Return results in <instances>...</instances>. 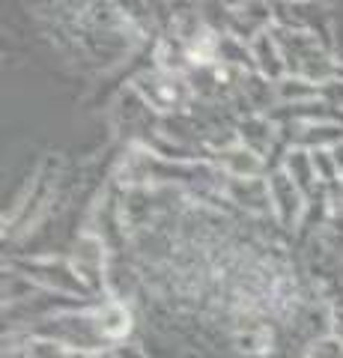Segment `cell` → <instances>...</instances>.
<instances>
[{
  "mask_svg": "<svg viewBox=\"0 0 343 358\" xmlns=\"http://www.w3.org/2000/svg\"><path fill=\"white\" fill-rule=\"evenodd\" d=\"M272 33H275L278 48L284 54L286 75L305 78V81H311L316 87H326V84L340 81L343 78V66L335 63L331 51L314 36V33H307V30H284V27H272Z\"/></svg>",
  "mask_w": 343,
  "mask_h": 358,
  "instance_id": "cell-1",
  "label": "cell"
},
{
  "mask_svg": "<svg viewBox=\"0 0 343 358\" xmlns=\"http://www.w3.org/2000/svg\"><path fill=\"white\" fill-rule=\"evenodd\" d=\"M9 266H13L18 275H24L27 281H33L39 289H48V293H63V296H75V299H96V293L78 275V268L66 260L33 257V260H13Z\"/></svg>",
  "mask_w": 343,
  "mask_h": 358,
  "instance_id": "cell-2",
  "label": "cell"
},
{
  "mask_svg": "<svg viewBox=\"0 0 343 358\" xmlns=\"http://www.w3.org/2000/svg\"><path fill=\"white\" fill-rule=\"evenodd\" d=\"M135 90L143 96L152 110H159L164 117H176V114H185L188 102H191V87H188V78L185 75H176V72H164V69H152V72H143Z\"/></svg>",
  "mask_w": 343,
  "mask_h": 358,
  "instance_id": "cell-3",
  "label": "cell"
},
{
  "mask_svg": "<svg viewBox=\"0 0 343 358\" xmlns=\"http://www.w3.org/2000/svg\"><path fill=\"white\" fill-rule=\"evenodd\" d=\"M269 179V194H272V215L281 227H295L298 221L305 218L307 212V197L298 192V185L286 176L284 167H275V171L265 173Z\"/></svg>",
  "mask_w": 343,
  "mask_h": 358,
  "instance_id": "cell-4",
  "label": "cell"
},
{
  "mask_svg": "<svg viewBox=\"0 0 343 358\" xmlns=\"http://www.w3.org/2000/svg\"><path fill=\"white\" fill-rule=\"evenodd\" d=\"M236 138H239L242 147L263 155L265 162H269V152H275L281 147L278 126H275L265 114H245L242 120H236Z\"/></svg>",
  "mask_w": 343,
  "mask_h": 358,
  "instance_id": "cell-5",
  "label": "cell"
},
{
  "mask_svg": "<svg viewBox=\"0 0 343 358\" xmlns=\"http://www.w3.org/2000/svg\"><path fill=\"white\" fill-rule=\"evenodd\" d=\"M224 194L230 197V203H239L245 212L254 215H272V194H269V179H230L224 182Z\"/></svg>",
  "mask_w": 343,
  "mask_h": 358,
  "instance_id": "cell-6",
  "label": "cell"
},
{
  "mask_svg": "<svg viewBox=\"0 0 343 358\" xmlns=\"http://www.w3.org/2000/svg\"><path fill=\"white\" fill-rule=\"evenodd\" d=\"M105 245L102 236H84L75 245V254H72V266L78 268V275L84 278V284L98 293L105 287Z\"/></svg>",
  "mask_w": 343,
  "mask_h": 358,
  "instance_id": "cell-7",
  "label": "cell"
},
{
  "mask_svg": "<svg viewBox=\"0 0 343 358\" xmlns=\"http://www.w3.org/2000/svg\"><path fill=\"white\" fill-rule=\"evenodd\" d=\"M215 167H221L224 176L230 179H257L269 173V164H265L263 155L242 147V143H233V147L215 152Z\"/></svg>",
  "mask_w": 343,
  "mask_h": 358,
  "instance_id": "cell-8",
  "label": "cell"
},
{
  "mask_svg": "<svg viewBox=\"0 0 343 358\" xmlns=\"http://www.w3.org/2000/svg\"><path fill=\"white\" fill-rule=\"evenodd\" d=\"M248 48H251L254 72L263 75L265 81H272V84L284 81V78H286V63H284V54H281L278 39H275V33H272V30L260 33V36L254 39Z\"/></svg>",
  "mask_w": 343,
  "mask_h": 358,
  "instance_id": "cell-9",
  "label": "cell"
},
{
  "mask_svg": "<svg viewBox=\"0 0 343 358\" xmlns=\"http://www.w3.org/2000/svg\"><path fill=\"white\" fill-rule=\"evenodd\" d=\"M319 90L323 87L305 81V78L286 75L284 81H278V99H281V105H302V102H314V99H319Z\"/></svg>",
  "mask_w": 343,
  "mask_h": 358,
  "instance_id": "cell-10",
  "label": "cell"
},
{
  "mask_svg": "<svg viewBox=\"0 0 343 358\" xmlns=\"http://www.w3.org/2000/svg\"><path fill=\"white\" fill-rule=\"evenodd\" d=\"M307 358H343V338H337V334L316 338L307 346Z\"/></svg>",
  "mask_w": 343,
  "mask_h": 358,
  "instance_id": "cell-11",
  "label": "cell"
},
{
  "mask_svg": "<svg viewBox=\"0 0 343 358\" xmlns=\"http://www.w3.org/2000/svg\"><path fill=\"white\" fill-rule=\"evenodd\" d=\"M331 155H335V164H337V171H340V176H343V143H337V147L331 150Z\"/></svg>",
  "mask_w": 343,
  "mask_h": 358,
  "instance_id": "cell-12",
  "label": "cell"
}]
</instances>
